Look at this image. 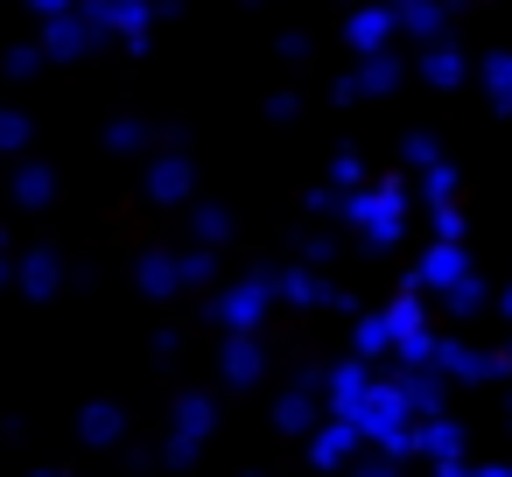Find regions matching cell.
I'll use <instances>...</instances> for the list:
<instances>
[{"label": "cell", "instance_id": "8d00e7d4", "mask_svg": "<svg viewBox=\"0 0 512 477\" xmlns=\"http://www.w3.org/2000/svg\"><path fill=\"white\" fill-rule=\"evenodd\" d=\"M50 477H64V470H50Z\"/></svg>", "mask_w": 512, "mask_h": 477}, {"label": "cell", "instance_id": "ffe728a7", "mask_svg": "<svg viewBox=\"0 0 512 477\" xmlns=\"http://www.w3.org/2000/svg\"><path fill=\"white\" fill-rule=\"evenodd\" d=\"M274 288H281L288 302H302V309H309V302H330V288H323L309 267H288V274H274Z\"/></svg>", "mask_w": 512, "mask_h": 477}, {"label": "cell", "instance_id": "5bb4252c", "mask_svg": "<svg viewBox=\"0 0 512 477\" xmlns=\"http://www.w3.org/2000/svg\"><path fill=\"white\" fill-rule=\"evenodd\" d=\"M421 449H428L435 463L463 456V421H456V414H435V421H421Z\"/></svg>", "mask_w": 512, "mask_h": 477}, {"label": "cell", "instance_id": "277c9868", "mask_svg": "<svg viewBox=\"0 0 512 477\" xmlns=\"http://www.w3.org/2000/svg\"><path fill=\"white\" fill-rule=\"evenodd\" d=\"M267 302H274V274H246L239 288H225V295H218V309H211V316H218L232 337H253V323L267 316Z\"/></svg>", "mask_w": 512, "mask_h": 477}, {"label": "cell", "instance_id": "8fae6325", "mask_svg": "<svg viewBox=\"0 0 512 477\" xmlns=\"http://www.w3.org/2000/svg\"><path fill=\"white\" fill-rule=\"evenodd\" d=\"M365 386H372V365L344 358V365L330 372V421H351V407L365 400Z\"/></svg>", "mask_w": 512, "mask_h": 477}, {"label": "cell", "instance_id": "4fadbf2b", "mask_svg": "<svg viewBox=\"0 0 512 477\" xmlns=\"http://www.w3.org/2000/svg\"><path fill=\"white\" fill-rule=\"evenodd\" d=\"M148 190H155L162 204H176V197H190V155H162V162L148 169Z\"/></svg>", "mask_w": 512, "mask_h": 477}, {"label": "cell", "instance_id": "7a4b0ae2", "mask_svg": "<svg viewBox=\"0 0 512 477\" xmlns=\"http://www.w3.org/2000/svg\"><path fill=\"white\" fill-rule=\"evenodd\" d=\"M379 323H386V337H393V358H400V372H421V365H435V337H428V309H421V295H393V309H379Z\"/></svg>", "mask_w": 512, "mask_h": 477}, {"label": "cell", "instance_id": "f546056e", "mask_svg": "<svg viewBox=\"0 0 512 477\" xmlns=\"http://www.w3.org/2000/svg\"><path fill=\"white\" fill-rule=\"evenodd\" d=\"M470 477H512V463H477Z\"/></svg>", "mask_w": 512, "mask_h": 477}, {"label": "cell", "instance_id": "83f0119b", "mask_svg": "<svg viewBox=\"0 0 512 477\" xmlns=\"http://www.w3.org/2000/svg\"><path fill=\"white\" fill-rule=\"evenodd\" d=\"M351 477H400V470H393V463H386V456H372V463H358V470H351Z\"/></svg>", "mask_w": 512, "mask_h": 477}, {"label": "cell", "instance_id": "3957f363", "mask_svg": "<svg viewBox=\"0 0 512 477\" xmlns=\"http://www.w3.org/2000/svg\"><path fill=\"white\" fill-rule=\"evenodd\" d=\"M435 372H442V379H463V386L512 379L505 351H484V344H463V337H435Z\"/></svg>", "mask_w": 512, "mask_h": 477}, {"label": "cell", "instance_id": "f1b7e54d", "mask_svg": "<svg viewBox=\"0 0 512 477\" xmlns=\"http://www.w3.org/2000/svg\"><path fill=\"white\" fill-rule=\"evenodd\" d=\"M435 477H470V470H463V456H449V463H435Z\"/></svg>", "mask_w": 512, "mask_h": 477}, {"label": "cell", "instance_id": "d6986e66", "mask_svg": "<svg viewBox=\"0 0 512 477\" xmlns=\"http://www.w3.org/2000/svg\"><path fill=\"white\" fill-rule=\"evenodd\" d=\"M400 162H407V169H421V176H428V169H442V141H435V134H428V127H414V134H407V141H400Z\"/></svg>", "mask_w": 512, "mask_h": 477}, {"label": "cell", "instance_id": "2e32d148", "mask_svg": "<svg viewBox=\"0 0 512 477\" xmlns=\"http://www.w3.org/2000/svg\"><path fill=\"white\" fill-rule=\"evenodd\" d=\"M484 92H491V113H512V50H491L484 64Z\"/></svg>", "mask_w": 512, "mask_h": 477}, {"label": "cell", "instance_id": "52a82bcc", "mask_svg": "<svg viewBox=\"0 0 512 477\" xmlns=\"http://www.w3.org/2000/svg\"><path fill=\"white\" fill-rule=\"evenodd\" d=\"M393 36H400V29H393V8H358V15L344 22V43H351L358 57H386Z\"/></svg>", "mask_w": 512, "mask_h": 477}, {"label": "cell", "instance_id": "e0dca14e", "mask_svg": "<svg viewBox=\"0 0 512 477\" xmlns=\"http://www.w3.org/2000/svg\"><path fill=\"white\" fill-rule=\"evenodd\" d=\"M141 288H148V295L183 288V253H148V260H141Z\"/></svg>", "mask_w": 512, "mask_h": 477}, {"label": "cell", "instance_id": "ba28073f", "mask_svg": "<svg viewBox=\"0 0 512 477\" xmlns=\"http://www.w3.org/2000/svg\"><path fill=\"white\" fill-rule=\"evenodd\" d=\"M463 71H470V64H463V50H456V43H435V50H421V57H414V78H421L428 92H456V85H463Z\"/></svg>", "mask_w": 512, "mask_h": 477}, {"label": "cell", "instance_id": "d590c367", "mask_svg": "<svg viewBox=\"0 0 512 477\" xmlns=\"http://www.w3.org/2000/svg\"><path fill=\"white\" fill-rule=\"evenodd\" d=\"M442 8H456V0H442Z\"/></svg>", "mask_w": 512, "mask_h": 477}, {"label": "cell", "instance_id": "7c38bea8", "mask_svg": "<svg viewBox=\"0 0 512 477\" xmlns=\"http://www.w3.org/2000/svg\"><path fill=\"white\" fill-rule=\"evenodd\" d=\"M351 449H358V428H351V421H323V428H316V442H309V456H316L323 470H337Z\"/></svg>", "mask_w": 512, "mask_h": 477}, {"label": "cell", "instance_id": "6da1fadb", "mask_svg": "<svg viewBox=\"0 0 512 477\" xmlns=\"http://www.w3.org/2000/svg\"><path fill=\"white\" fill-rule=\"evenodd\" d=\"M337 211H344V225L365 239V246H400V225H407V176H386V183H372V190H351V197H337Z\"/></svg>", "mask_w": 512, "mask_h": 477}, {"label": "cell", "instance_id": "836d02e7", "mask_svg": "<svg viewBox=\"0 0 512 477\" xmlns=\"http://www.w3.org/2000/svg\"><path fill=\"white\" fill-rule=\"evenodd\" d=\"M505 414H512V393H505Z\"/></svg>", "mask_w": 512, "mask_h": 477}, {"label": "cell", "instance_id": "1f68e13d", "mask_svg": "<svg viewBox=\"0 0 512 477\" xmlns=\"http://www.w3.org/2000/svg\"><path fill=\"white\" fill-rule=\"evenodd\" d=\"M36 8H64V0H36Z\"/></svg>", "mask_w": 512, "mask_h": 477}, {"label": "cell", "instance_id": "d6a6232c", "mask_svg": "<svg viewBox=\"0 0 512 477\" xmlns=\"http://www.w3.org/2000/svg\"><path fill=\"white\" fill-rule=\"evenodd\" d=\"M498 351H505V365H512V344H498Z\"/></svg>", "mask_w": 512, "mask_h": 477}, {"label": "cell", "instance_id": "9a60e30c", "mask_svg": "<svg viewBox=\"0 0 512 477\" xmlns=\"http://www.w3.org/2000/svg\"><path fill=\"white\" fill-rule=\"evenodd\" d=\"M260 372H267L260 344H253V337H232V344H225V379H232V386H253Z\"/></svg>", "mask_w": 512, "mask_h": 477}, {"label": "cell", "instance_id": "7402d4cb", "mask_svg": "<svg viewBox=\"0 0 512 477\" xmlns=\"http://www.w3.org/2000/svg\"><path fill=\"white\" fill-rule=\"evenodd\" d=\"M330 190H344V197H351V190H365V155H351V148H344V155L330 162Z\"/></svg>", "mask_w": 512, "mask_h": 477}, {"label": "cell", "instance_id": "ac0fdd59", "mask_svg": "<svg viewBox=\"0 0 512 477\" xmlns=\"http://www.w3.org/2000/svg\"><path fill=\"white\" fill-rule=\"evenodd\" d=\"M351 344H358V365H372V358H386V351H393L386 323H379V316H365V309H358V323H351Z\"/></svg>", "mask_w": 512, "mask_h": 477}, {"label": "cell", "instance_id": "603a6c76", "mask_svg": "<svg viewBox=\"0 0 512 477\" xmlns=\"http://www.w3.org/2000/svg\"><path fill=\"white\" fill-rule=\"evenodd\" d=\"M421 190H428V204H435V211H442V204H456V169H449V162H442V169H428V183H421Z\"/></svg>", "mask_w": 512, "mask_h": 477}, {"label": "cell", "instance_id": "e575fe53", "mask_svg": "<svg viewBox=\"0 0 512 477\" xmlns=\"http://www.w3.org/2000/svg\"><path fill=\"white\" fill-rule=\"evenodd\" d=\"M386 8H400V0H386Z\"/></svg>", "mask_w": 512, "mask_h": 477}, {"label": "cell", "instance_id": "8992f818", "mask_svg": "<svg viewBox=\"0 0 512 477\" xmlns=\"http://www.w3.org/2000/svg\"><path fill=\"white\" fill-rule=\"evenodd\" d=\"M393 29L414 36L421 50H435V43H449V8H442V0H400V8H393Z\"/></svg>", "mask_w": 512, "mask_h": 477}, {"label": "cell", "instance_id": "d4e9b609", "mask_svg": "<svg viewBox=\"0 0 512 477\" xmlns=\"http://www.w3.org/2000/svg\"><path fill=\"white\" fill-rule=\"evenodd\" d=\"M85 435H92V442H113V435H120V407H92V414H85Z\"/></svg>", "mask_w": 512, "mask_h": 477}, {"label": "cell", "instance_id": "4dcf8cb0", "mask_svg": "<svg viewBox=\"0 0 512 477\" xmlns=\"http://www.w3.org/2000/svg\"><path fill=\"white\" fill-rule=\"evenodd\" d=\"M498 309H505V316H512V288H505V295H498Z\"/></svg>", "mask_w": 512, "mask_h": 477}, {"label": "cell", "instance_id": "484cf974", "mask_svg": "<svg viewBox=\"0 0 512 477\" xmlns=\"http://www.w3.org/2000/svg\"><path fill=\"white\" fill-rule=\"evenodd\" d=\"M197 232H204V239H225V232H232V211H218V204H197Z\"/></svg>", "mask_w": 512, "mask_h": 477}, {"label": "cell", "instance_id": "5b68a950", "mask_svg": "<svg viewBox=\"0 0 512 477\" xmlns=\"http://www.w3.org/2000/svg\"><path fill=\"white\" fill-rule=\"evenodd\" d=\"M463 274H477V267H470V253H463V246H442V239H435V246L421 253V267L407 274V295H421V288L449 295V288H456Z\"/></svg>", "mask_w": 512, "mask_h": 477}, {"label": "cell", "instance_id": "cb8c5ba5", "mask_svg": "<svg viewBox=\"0 0 512 477\" xmlns=\"http://www.w3.org/2000/svg\"><path fill=\"white\" fill-rule=\"evenodd\" d=\"M435 239L442 246H463V204H442L435 211Z\"/></svg>", "mask_w": 512, "mask_h": 477}, {"label": "cell", "instance_id": "4316f807", "mask_svg": "<svg viewBox=\"0 0 512 477\" xmlns=\"http://www.w3.org/2000/svg\"><path fill=\"white\" fill-rule=\"evenodd\" d=\"M50 281H57V260H50V253H36V267H29V288H36V295H43V288H50Z\"/></svg>", "mask_w": 512, "mask_h": 477}, {"label": "cell", "instance_id": "30bf717a", "mask_svg": "<svg viewBox=\"0 0 512 477\" xmlns=\"http://www.w3.org/2000/svg\"><path fill=\"white\" fill-rule=\"evenodd\" d=\"M400 78H407V57H400V50H386V57H365V64L351 71L358 99H386V92H393Z\"/></svg>", "mask_w": 512, "mask_h": 477}, {"label": "cell", "instance_id": "9c48e42d", "mask_svg": "<svg viewBox=\"0 0 512 477\" xmlns=\"http://www.w3.org/2000/svg\"><path fill=\"white\" fill-rule=\"evenodd\" d=\"M400 393H407V414H414V421H435V414H449V407H442L449 379H442L435 365H421V372H400Z\"/></svg>", "mask_w": 512, "mask_h": 477}, {"label": "cell", "instance_id": "44dd1931", "mask_svg": "<svg viewBox=\"0 0 512 477\" xmlns=\"http://www.w3.org/2000/svg\"><path fill=\"white\" fill-rule=\"evenodd\" d=\"M442 302H449V316H477V309H484V302H491V288H484V281H477V274H463V281H456V288H449V295H442Z\"/></svg>", "mask_w": 512, "mask_h": 477}]
</instances>
